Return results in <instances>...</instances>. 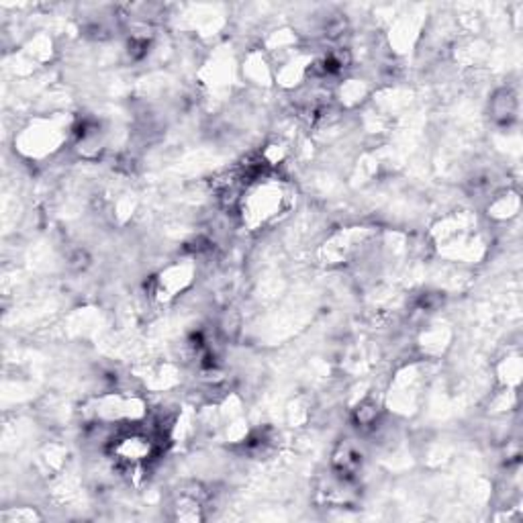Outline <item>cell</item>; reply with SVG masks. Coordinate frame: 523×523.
Returning <instances> with one entry per match:
<instances>
[{
    "label": "cell",
    "instance_id": "cell-1",
    "mask_svg": "<svg viewBox=\"0 0 523 523\" xmlns=\"http://www.w3.org/2000/svg\"><path fill=\"white\" fill-rule=\"evenodd\" d=\"M515 108H517V103H515V96L509 91H501L495 94L493 98V117L501 123H509V119L515 117Z\"/></svg>",
    "mask_w": 523,
    "mask_h": 523
}]
</instances>
